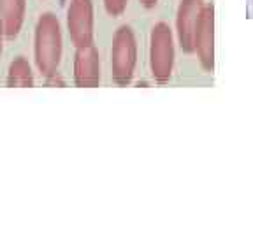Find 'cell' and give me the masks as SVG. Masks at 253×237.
I'll return each mask as SVG.
<instances>
[{"label": "cell", "mask_w": 253, "mask_h": 237, "mask_svg": "<svg viewBox=\"0 0 253 237\" xmlns=\"http://www.w3.org/2000/svg\"><path fill=\"white\" fill-rule=\"evenodd\" d=\"M74 83L78 88H97L100 84V55L97 47H76Z\"/></svg>", "instance_id": "obj_7"}, {"label": "cell", "mask_w": 253, "mask_h": 237, "mask_svg": "<svg viewBox=\"0 0 253 237\" xmlns=\"http://www.w3.org/2000/svg\"><path fill=\"white\" fill-rule=\"evenodd\" d=\"M174 32L167 23H155L150 34V71L155 83H169L176 62Z\"/></svg>", "instance_id": "obj_3"}, {"label": "cell", "mask_w": 253, "mask_h": 237, "mask_svg": "<svg viewBox=\"0 0 253 237\" xmlns=\"http://www.w3.org/2000/svg\"><path fill=\"white\" fill-rule=\"evenodd\" d=\"M194 53L197 55L202 69L213 72L214 69V7L206 4L199 18L194 37Z\"/></svg>", "instance_id": "obj_5"}, {"label": "cell", "mask_w": 253, "mask_h": 237, "mask_svg": "<svg viewBox=\"0 0 253 237\" xmlns=\"http://www.w3.org/2000/svg\"><path fill=\"white\" fill-rule=\"evenodd\" d=\"M139 4H141L144 9H153L155 5L158 4V0H139Z\"/></svg>", "instance_id": "obj_12"}, {"label": "cell", "mask_w": 253, "mask_h": 237, "mask_svg": "<svg viewBox=\"0 0 253 237\" xmlns=\"http://www.w3.org/2000/svg\"><path fill=\"white\" fill-rule=\"evenodd\" d=\"M67 30L76 47L93 44L95 36V12L93 0H69Z\"/></svg>", "instance_id": "obj_4"}, {"label": "cell", "mask_w": 253, "mask_h": 237, "mask_svg": "<svg viewBox=\"0 0 253 237\" xmlns=\"http://www.w3.org/2000/svg\"><path fill=\"white\" fill-rule=\"evenodd\" d=\"M63 53V36L60 20L53 12L39 16L34 32V60L44 78L58 71Z\"/></svg>", "instance_id": "obj_1"}, {"label": "cell", "mask_w": 253, "mask_h": 237, "mask_svg": "<svg viewBox=\"0 0 253 237\" xmlns=\"http://www.w3.org/2000/svg\"><path fill=\"white\" fill-rule=\"evenodd\" d=\"M106 12L113 18H118L125 12L126 5H128V0H102Z\"/></svg>", "instance_id": "obj_10"}, {"label": "cell", "mask_w": 253, "mask_h": 237, "mask_svg": "<svg viewBox=\"0 0 253 237\" xmlns=\"http://www.w3.org/2000/svg\"><path fill=\"white\" fill-rule=\"evenodd\" d=\"M4 37H5L4 25H2V20H0V56H2V51H4Z\"/></svg>", "instance_id": "obj_13"}, {"label": "cell", "mask_w": 253, "mask_h": 237, "mask_svg": "<svg viewBox=\"0 0 253 237\" xmlns=\"http://www.w3.org/2000/svg\"><path fill=\"white\" fill-rule=\"evenodd\" d=\"M46 84L47 86H53V84H56V86H65V81L60 78L58 72H53L51 76H47L46 78Z\"/></svg>", "instance_id": "obj_11"}, {"label": "cell", "mask_w": 253, "mask_h": 237, "mask_svg": "<svg viewBox=\"0 0 253 237\" xmlns=\"http://www.w3.org/2000/svg\"><path fill=\"white\" fill-rule=\"evenodd\" d=\"M204 5V0H179L176 11V39L185 53H194L195 28Z\"/></svg>", "instance_id": "obj_6"}, {"label": "cell", "mask_w": 253, "mask_h": 237, "mask_svg": "<svg viewBox=\"0 0 253 237\" xmlns=\"http://www.w3.org/2000/svg\"><path fill=\"white\" fill-rule=\"evenodd\" d=\"M36 83L32 65L25 56H18L11 62L7 71V86L9 88H32Z\"/></svg>", "instance_id": "obj_9"}, {"label": "cell", "mask_w": 253, "mask_h": 237, "mask_svg": "<svg viewBox=\"0 0 253 237\" xmlns=\"http://www.w3.org/2000/svg\"><path fill=\"white\" fill-rule=\"evenodd\" d=\"M27 16V0H0V20L7 39H14L21 32Z\"/></svg>", "instance_id": "obj_8"}, {"label": "cell", "mask_w": 253, "mask_h": 237, "mask_svg": "<svg viewBox=\"0 0 253 237\" xmlns=\"http://www.w3.org/2000/svg\"><path fill=\"white\" fill-rule=\"evenodd\" d=\"M137 65V39L128 25L116 28L111 46V74L118 86H128Z\"/></svg>", "instance_id": "obj_2"}]
</instances>
